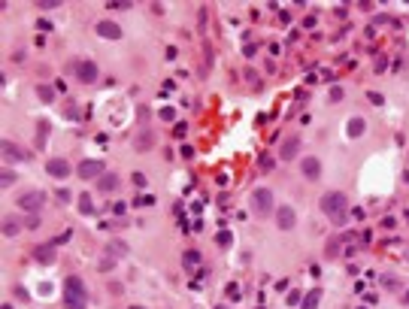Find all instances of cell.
Wrapping results in <instances>:
<instances>
[{
    "label": "cell",
    "instance_id": "1",
    "mask_svg": "<svg viewBox=\"0 0 409 309\" xmlns=\"http://www.w3.org/2000/svg\"><path fill=\"white\" fill-rule=\"evenodd\" d=\"M88 306V288L79 276L64 279V309H85Z\"/></svg>",
    "mask_w": 409,
    "mask_h": 309
},
{
    "label": "cell",
    "instance_id": "2",
    "mask_svg": "<svg viewBox=\"0 0 409 309\" xmlns=\"http://www.w3.org/2000/svg\"><path fill=\"white\" fill-rule=\"evenodd\" d=\"M346 209H349V197L343 191H328L322 197V212L334 218V225H346Z\"/></svg>",
    "mask_w": 409,
    "mask_h": 309
},
{
    "label": "cell",
    "instance_id": "3",
    "mask_svg": "<svg viewBox=\"0 0 409 309\" xmlns=\"http://www.w3.org/2000/svg\"><path fill=\"white\" fill-rule=\"evenodd\" d=\"M249 203H252V212L255 215H270L273 212V206H276V200H273V191L270 188H255L252 191V197H249Z\"/></svg>",
    "mask_w": 409,
    "mask_h": 309
},
{
    "label": "cell",
    "instance_id": "4",
    "mask_svg": "<svg viewBox=\"0 0 409 309\" xmlns=\"http://www.w3.org/2000/svg\"><path fill=\"white\" fill-rule=\"evenodd\" d=\"M73 76L82 82V85H91V82H97V76H100V70H97V64L94 61H76L73 64Z\"/></svg>",
    "mask_w": 409,
    "mask_h": 309
},
{
    "label": "cell",
    "instance_id": "5",
    "mask_svg": "<svg viewBox=\"0 0 409 309\" xmlns=\"http://www.w3.org/2000/svg\"><path fill=\"white\" fill-rule=\"evenodd\" d=\"M103 173H109V170H106V164L97 161V158H88V161H82V164L76 167V176H82V179H100Z\"/></svg>",
    "mask_w": 409,
    "mask_h": 309
},
{
    "label": "cell",
    "instance_id": "6",
    "mask_svg": "<svg viewBox=\"0 0 409 309\" xmlns=\"http://www.w3.org/2000/svg\"><path fill=\"white\" fill-rule=\"evenodd\" d=\"M42 203H46V197H42V191H24L21 197H18V206L24 209V212H39L42 209Z\"/></svg>",
    "mask_w": 409,
    "mask_h": 309
},
{
    "label": "cell",
    "instance_id": "7",
    "mask_svg": "<svg viewBox=\"0 0 409 309\" xmlns=\"http://www.w3.org/2000/svg\"><path fill=\"white\" fill-rule=\"evenodd\" d=\"M297 152H300V137H297V134H288V137L282 140V146H279V158H282V161H294Z\"/></svg>",
    "mask_w": 409,
    "mask_h": 309
},
{
    "label": "cell",
    "instance_id": "8",
    "mask_svg": "<svg viewBox=\"0 0 409 309\" xmlns=\"http://www.w3.org/2000/svg\"><path fill=\"white\" fill-rule=\"evenodd\" d=\"M46 173H49L52 179H67V176H70V161H67V158H49Z\"/></svg>",
    "mask_w": 409,
    "mask_h": 309
},
{
    "label": "cell",
    "instance_id": "9",
    "mask_svg": "<svg viewBox=\"0 0 409 309\" xmlns=\"http://www.w3.org/2000/svg\"><path fill=\"white\" fill-rule=\"evenodd\" d=\"M276 225L282 228V231H291L294 225H297V212H294V206H276Z\"/></svg>",
    "mask_w": 409,
    "mask_h": 309
},
{
    "label": "cell",
    "instance_id": "10",
    "mask_svg": "<svg viewBox=\"0 0 409 309\" xmlns=\"http://www.w3.org/2000/svg\"><path fill=\"white\" fill-rule=\"evenodd\" d=\"M300 173H303L309 182H315V179L322 176V161H319V158H312V155H309V158H303V161H300Z\"/></svg>",
    "mask_w": 409,
    "mask_h": 309
},
{
    "label": "cell",
    "instance_id": "11",
    "mask_svg": "<svg viewBox=\"0 0 409 309\" xmlns=\"http://www.w3.org/2000/svg\"><path fill=\"white\" fill-rule=\"evenodd\" d=\"M33 261H39V264H52V261H55V243L33 246Z\"/></svg>",
    "mask_w": 409,
    "mask_h": 309
},
{
    "label": "cell",
    "instance_id": "12",
    "mask_svg": "<svg viewBox=\"0 0 409 309\" xmlns=\"http://www.w3.org/2000/svg\"><path fill=\"white\" fill-rule=\"evenodd\" d=\"M97 36H103V39H118V36H121V27H118L115 21H97Z\"/></svg>",
    "mask_w": 409,
    "mask_h": 309
},
{
    "label": "cell",
    "instance_id": "13",
    "mask_svg": "<svg viewBox=\"0 0 409 309\" xmlns=\"http://www.w3.org/2000/svg\"><path fill=\"white\" fill-rule=\"evenodd\" d=\"M118 185H121V179H118L115 173H103V176L97 179V191H103V194H106V191H109V194L118 191Z\"/></svg>",
    "mask_w": 409,
    "mask_h": 309
},
{
    "label": "cell",
    "instance_id": "14",
    "mask_svg": "<svg viewBox=\"0 0 409 309\" xmlns=\"http://www.w3.org/2000/svg\"><path fill=\"white\" fill-rule=\"evenodd\" d=\"M3 158H6V161H24L27 155H24V152H21V149H18L15 143H9V140H3Z\"/></svg>",
    "mask_w": 409,
    "mask_h": 309
},
{
    "label": "cell",
    "instance_id": "15",
    "mask_svg": "<svg viewBox=\"0 0 409 309\" xmlns=\"http://www.w3.org/2000/svg\"><path fill=\"white\" fill-rule=\"evenodd\" d=\"M364 127H367V121H364V118H352V121L346 124V134H349L352 140H358V137L364 134Z\"/></svg>",
    "mask_w": 409,
    "mask_h": 309
},
{
    "label": "cell",
    "instance_id": "16",
    "mask_svg": "<svg viewBox=\"0 0 409 309\" xmlns=\"http://www.w3.org/2000/svg\"><path fill=\"white\" fill-rule=\"evenodd\" d=\"M182 264H185L188 270H194V267H200V252H197V249H188V252L182 255Z\"/></svg>",
    "mask_w": 409,
    "mask_h": 309
},
{
    "label": "cell",
    "instance_id": "17",
    "mask_svg": "<svg viewBox=\"0 0 409 309\" xmlns=\"http://www.w3.org/2000/svg\"><path fill=\"white\" fill-rule=\"evenodd\" d=\"M152 146H155V137H152V134H149V130H146V134H140V137H137V152H149V149H152Z\"/></svg>",
    "mask_w": 409,
    "mask_h": 309
},
{
    "label": "cell",
    "instance_id": "18",
    "mask_svg": "<svg viewBox=\"0 0 409 309\" xmlns=\"http://www.w3.org/2000/svg\"><path fill=\"white\" fill-rule=\"evenodd\" d=\"M319 300H322V291L315 288V291H309V294L303 297V303H300V309H315V306H319Z\"/></svg>",
    "mask_w": 409,
    "mask_h": 309
},
{
    "label": "cell",
    "instance_id": "19",
    "mask_svg": "<svg viewBox=\"0 0 409 309\" xmlns=\"http://www.w3.org/2000/svg\"><path fill=\"white\" fill-rule=\"evenodd\" d=\"M18 231H21V228L15 225V218H9V215H6V218H3V237H15Z\"/></svg>",
    "mask_w": 409,
    "mask_h": 309
},
{
    "label": "cell",
    "instance_id": "20",
    "mask_svg": "<svg viewBox=\"0 0 409 309\" xmlns=\"http://www.w3.org/2000/svg\"><path fill=\"white\" fill-rule=\"evenodd\" d=\"M121 255H127L124 243H121V240H112V243H109V258H121Z\"/></svg>",
    "mask_w": 409,
    "mask_h": 309
},
{
    "label": "cell",
    "instance_id": "21",
    "mask_svg": "<svg viewBox=\"0 0 409 309\" xmlns=\"http://www.w3.org/2000/svg\"><path fill=\"white\" fill-rule=\"evenodd\" d=\"M0 185H3V188H9V185H15V173H12L9 167H3V176H0Z\"/></svg>",
    "mask_w": 409,
    "mask_h": 309
},
{
    "label": "cell",
    "instance_id": "22",
    "mask_svg": "<svg viewBox=\"0 0 409 309\" xmlns=\"http://www.w3.org/2000/svg\"><path fill=\"white\" fill-rule=\"evenodd\" d=\"M158 118H161V121H176V109H173V106H164V109L158 112Z\"/></svg>",
    "mask_w": 409,
    "mask_h": 309
},
{
    "label": "cell",
    "instance_id": "23",
    "mask_svg": "<svg viewBox=\"0 0 409 309\" xmlns=\"http://www.w3.org/2000/svg\"><path fill=\"white\" fill-rule=\"evenodd\" d=\"M79 212H85V215H91V212H94V203H91L85 194H82V200H79Z\"/></svg>",
    "mask_w": 409,
    "mask_h": 309
},
{
    "label": "cell",
    "instance_id": "24",
    "mask_svg": "<svg viewBox=\"0 0 409 309\" xmlns=\"http://www.w3.org/2000/svg\"><path fill=\"white\" fill-rule=\"evenodd\" d=\"M36 94H39V97H42V100H46V103H49V100H52V97H55V91H52V88H49V85H39V88H36Z\"/></svg>",
    "mask_w": 409,
    "mask_h": 309
},
{
    "label": "cell",
    "instance_id": "25",
    "mask_svg": "<svg viewBox=\"0 0 409 309\" xmlns=\"http://www.w3.org/2000/svg\"><path fill=\"white\" fill-rule=\"evenodd\" d=\"M36 6H39V9H58L61 0H36Z\"/></svg>",
    "mask_w": 409,
    "mask_h": 309
},
{
    "label": "cell",
    "instance_id": "26",
    "mask_svg": "<svg viewBox=\"0 0 409 309\" xmlns=\"http://www.w3.org/2000/svg\"><path fill=\"white\" fill-rule=\"evenodd\" d=\"M340 246H343L340 240H331V246H328V258H337V255H340Z\"/></svg>",
    "mask_w": 409,
    "mask_h": 309
},
{
    "label": "cell",
    "instance_id": "27",
    "mask_svg": "<svg viewBox=\"0 0 409 309\" xmlns=\"http://www.w3.org/2000/svg\"><path fill=\"white\" fill-rule=\"evenodd\" d=\"M340 100H343V88L334 85V88H331V103H340Z\"/></svg>",
    "mask_w": 409,
    "mask_h": 309
},
{
    "label": "cell",
    "instance_id": "28",
    "mask_svg": "<svg viewBox=\"0 0 409 309\" xmlns=\"http://www.w3.org/2000/svg\"><path fill=\"white\" fill-rule=\"evenodd\" d=\"M382 285H385V288H400V279H394V276H385V279H382Z\"/></svg>",
    "mask_w": 409,
    "mask_h": 309
},
{
    "label": "cell",
    "instance_id": "29",
    "mask_svg": "<svg viewBox=\"0 0 409 309\" xmlns=\"http://www.w3.org/2000/svg\"><path fill=\"white\" fill-rule=\"evenodd\" d=\"M261 170H264V173H270V170H273V158H267V155H264V158H261Z\"/></svg>",
    "mask_w": 409,
    "mask_h": 309
},
{
    "label": "cell",
    "instance_id": "30",
    "mask_svg": "<svg viewBox=\"0 0 409 309\" xmlns=\"http://www.w3.org/2000/svg\"><path fill=\"white\" fill-rule=\"evenodd\" d=\"M109 6H112V9H127L130 3H127V0H109Z\"/></svg>",
    "mask_w": 409,
    "mask_h": 309
},
{
    "label": "cell",
    "instance_id": "31",
    "mask_svg": "<svg viewBox=\"0 0 409 309\" xmlns=\"http://www.w3.org/2000/svg\"><path fill=\"white\" fill-rule=\"evenodd\" d=\"M46 130H49V127H46V124H39V140H36V149H42V143H46Z\"/></svg>",
    "mask_w": 409,
    "mask_h": 309
},
{
    "label": "cell",
    "instance_id": "32",
    "mask_svg": "<svg viewBox=\"0 0 409 309\" xmlns=\"http://www.w3.org/2000/svg\"><path fill=\"white\" fill-rule=\"evenodd\" d=\"M215 243H218V246H231V234H218Z\"/></svg>",
    "mask_w": 409,
    "mask_h": 309
},
{
    "label": "cell",
    "instance_id": "33",
    "mask_svg": "<svg viewBox=\"0 0 409 309\" xmlns=\"http://www.w3.org/2000/svg\"><path fill=\"white\" fill-rule=\"evenodd\" d=\"M112 264H115V258H103V261H100V270L106 273V270H112Z\"/></svg>",
    "mask_w": 409,
    "mask_h": 309
},
{
    "label": "cell",
    "instance_id": "34",
    "mask_svg": "<svg viewBox=\"0 0 409 309\" xmlns=\"http://www.w3.org/2000/svg\"><path fill=\"white\" fill-rule=\"evenodd\" d=\"M370 103H376V106H379V103H382V94H379V91H370Z\"/></svg>",
    "mask_w": 409,
    "mask_h": 309
},
{
    "label": "cell",
    "instance_id": "35",
    "mask_svg": "<svg viewBox=\"0 0 409 309\" xmlns=\"http://www.w3.org/2000/svg\"><path fill=\"white\" fill-rule=\"evenodd\" d=\"M27 228H39V215H30L27 218Z\"/></svg>",
    "mask_w": 409,
    "mask_h": 309
},
{
    "label": "cell",
    "instance_id": "36",
    "mask_svg": "<svg viewBox=\"0 0 409 309\" xmlns=\"http://www.w3.org/2000/svg\"><path fill=\"white\" fill-rule=\"evenodd\" d=\"M130 309H146V306H130Z\"/></svg>",
    "mask_w": 409,
    "mask_h": 309
},
{
    "label": "cell",
    "instance_id": "37",
    "mask_svg": "<svg viewBox=\"0 0 409 309\" xmlns=\"http://www.w3.org/2000/svg\"><path fill=\"white\" fill-rule=\"evenodd\" d=\"M358 309H367V306H358Z\"/></svg>",
    "mask_w": 409,
    "mask_h": 309
}]
</instances>
